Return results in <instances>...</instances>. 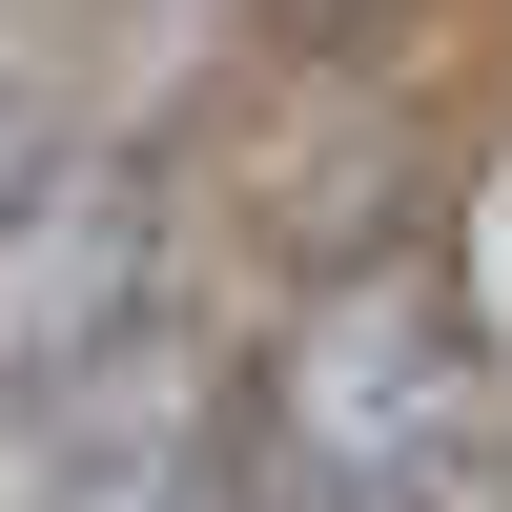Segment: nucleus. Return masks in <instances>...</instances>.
Segmentation results:
<instances>
[{
  "mask_svg": "<svg viewBox=\"0 0 512 512\" xmlns=\"http://www.w3.org/2000/svg\"><path fill=\"white\" fill-rule=\"evenodd\" d=\"M185 308V164L164 144H62L0 205V410H103Z\"/></svg>",
  "mask_w": 512,
  "mask_h": 512,
  "instance_id": "nucleus-1",
  "label": "nucleus"
},
{
  "mask_svg": "<svg viewBox=\"0 0 512 512\" xmlns=\"http://www.w3.org/2000/svg\"><path fill=\"white\" fill-rule=\"evenodd\" d=\"M410 267H431L451 349H472L492 390H512V123H492L472 164H451V205H431V246H410Z\"/></svg>",
  "mask_w": 512,
  "mask_h": 512,
  "instance_id": "nucleus-2",
  "label": "nucleus"
},
{
  "mask_svg": "<svg viewBox=\"0 0 512 512\" xmlns=\"http://www.w3.org/2000/svg\"><path fill=\"white\" fill-rule=\"evenodd\" d=\"M62 512H267V472H246L226 410H185L164 451H82V431H62Z\"/></svg>",
  "mask_w": 512,
  "mask_h": 512,
  "instance_id": "nucleus-3",
  "label": "nucleus"
},
{
  "mask_svg": "<svg viewBox=\"0 0 512 512\" xmlns=\"http://www.w3.org/2000/svg\"><path fill=\"white\" fill-rule=\"evenodd\" d=\"M246 21H267V41H328V62H369V41L410 21V0H246Z\"/></svg>",
  "mask_w": 512,
  "mask_h": 512,
  "instance_id": "nucleus-4",
  "label": "nucleus"
},
{
  "mask_svg": "<svg viewBox=\"0 0 512 512\" xmlns=\"http://www.w3.org/2000/svg\"><path fill=\"white\" fill-rule=\"evenodd\" d=\"M62 144H82V123H62V103H41V82H0V205H21V185H41V164H62Z\"/></svg>",
  "mask_w": 512,
  "mask_h": 512,
  "instance_id": "nucleus-5",
  "label": "nucleus"
}]
</instances>
